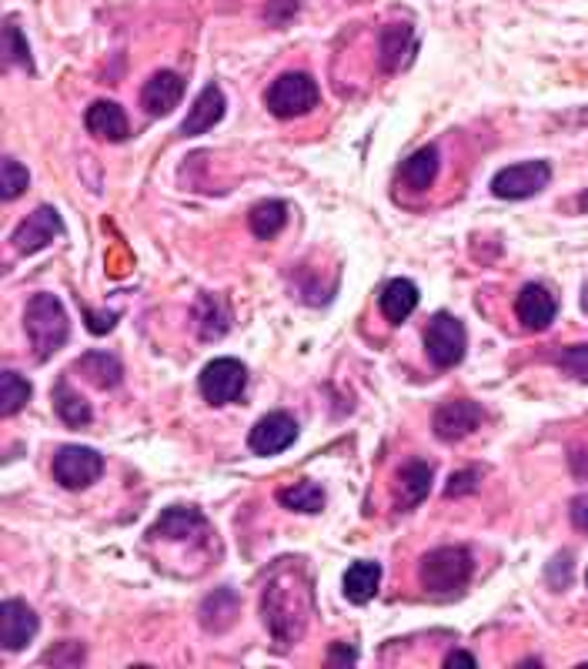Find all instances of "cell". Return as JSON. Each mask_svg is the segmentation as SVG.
I'll use <instances>...</instances> for the list:
<instances>
[{"label":"cell","mask_w":588,"mask_h":669,"mask_svg":"<svg viewBox=\"0 0 588 669\" xmlns=\"http://www.w3.org/2000/svg\"><path fill=\"white\" fill-rule=\"evenodd\" d=\"M84 124L101 141H124L127 137V114L114 101H94L84 114Z\"/></svg>","instance_id":"obj_18"},{"label":"cell","mask_w":588,"mask_h":669,"mask_svg":"<svg viewBox=\"0 0 588 669\" xmlns=\"http://www.w3.org/2000/svg\"><path fill=\"white\" fill-rule=\"evenodd\" d=\"M198 328H202V339L205 342H215L221 334H228L231 328V311H228V301L218 298V295H205L202 298V308H198Z\"/></svg>","instance_id":"obj_26"},{"label":"cell","mask_w":588,"mask_h":669,"mask_svg":"<svg viewBox=\"0 0 588 669\" xmlns=\"http://www.w3.org/2000/svg\"><path fill=\"white\" fill-rule=\"evenodd\" d=\"M412 51H415L412 24H388V28L381 31V41H378L381 71L395 74L399 68H405V64L412 61Z\"/></svg>","instance_id":"obj_17"},{"label":"cell","mask_w":588,"mask_h":669,"mask_svg":"<svg viewBox=\"0 0 588 669\" xmlns=\"http://www.w3.org/2000/svg\"><path fill=\"white\" fill-rule=\"evenodd\" d=\"M568 516H571V526H575L578 533H588V495H575V498H571Z\"/></svg>","instance_id":"obj_36"},{"label":"cell","mask_w":588,"mask_h":669,"mask_svg":"<svg viewBox=\"0 0 588 669\" xmlns=\"http://www.w3.org/2000/svg\"><path fill=\"white\" fill-rule=\"evenodd\" d=\"M202 395L212 402V405H228L235 402L245 385H248V369L238 362V359H215L202 369Z\"/></svg>","instance_id":"obj_7"},{"label":"cell","mask_w":588,"mask_h":669,"mask_svg":"<svg viewBox=\"0 0 588 669\" xmlns=\"http://www.w3.org/2000/svg\"><path fill=\"white\" fill-rule=\"evenodd\" d=\"M221 117H225V91H221L218 84H208L198 97H194L187 117L180 121V134H184V137L205 134V131H212Z\"/></svg>","instance_id":"obj_15"},{"label":"cell","mask_w":588,"mask_h":669,"mask_svg":"<svg viewBox=\"0 0 588 669\" xmlns=\"http://www.w3.org/2000/svg\"><path fill=\"white\" fill-rule=\"evenodd\" d=\"M429 492H432V465L415 459L395 478V506L402 513H409V510L422 506V502L429 498Z\"/></svg>","instance_id":"obj_16"},{"label":"cell","mask_w":588,"mask_h":669,"mask_svg":"<svg viewBox=\"0 0 588 669\" xmlns=\"http://www.w3.org/2000/svg\"><path fill=\"white\" fill-rule=\"evenodd\" d=\"M104 472V459L94 452V449H84V445H64L58 449V459H54V478L64 485V488H87L101 478Z\"/></svg>","instance_id":"obj_8"},{"label":"cell","mask_w":588,"mask_h":669,"mask_svg":"<svg viewBox=\"0 0 588 669\" xmlns=\"http://www.w3.org/2000/svg\"><path fill=\"white\" fill-rule=\"evenodd\" d=\"M478 482H482V472H478V469H462V472H455V475L448 478L445 495H448V498H455V495H468V492L478 488Z\"/></svg>","instance_id":"obj_32"},{"label":"cell","mask_w":588,"mask_h":669,"mask_svg":"<svg viewBox=\"0 0 588 669\" xmlns=\"http://www.w3.org/2000/svg\"><path fill=\"white\" fill-rule=\"evenodd\" d=\"M482 419H485V412H482L478 402H472V399H452V402L439 405V412L432 419V429H435V435L442 442H458V439L472 435L482 425Z\"/></svg>","instance_id":"obj_9"},{"label":"cell","mask_w":588,"mask_h":669,"mask_svg":"<svg viewBox=\"0 0 588 669\" xmlns=\"http://www.w3.org/2000/svg\"><path fill=\"white\" fill-rule=\"evenodd\" d=\"M81 659H84V649H81L78 642H71V646H68V652L51 649V652L44 656V662H58V666H78Z\"/></svg>","instance_id":"obj_37"},{"label":"cell","mask_w":588,"mask_h":669,"mask_svg":"<svg viewBox=\"0 0 588 669\" xmlns=\"http://www.w3.org/2000/svg\"><path fill=\"white\" fill-rule=\"evenodd\" d=\"M54 412L58 419L68 425V429H84L91 422V405L68 385V382H58L54 385Z\"/></svg>","instance_id":"obj_27"},{"label":"cell","mask_w":588,"mask_h":669,"mask_svg":"<svg viewBox=\"0 0 588 669\" xmlns=\"http://www.w3.org/2000/svg\"><path fill=\"white\" fill-rule=\"evenodd\" d=\"M472 553L465 546H442L422 556L419 563V583L429 593H458L472 579Z\"/></svg>","instance_id":"obj_2"},{"label":"cell","mask_w":588,"mask_h":669,"mask_svg":"<svg viewBox=\"0 0 588 669\" xmlns=\"http://www.w3.org/2000/svg\"><path fill=\"white\" fill-rule=\"evenodd\" d=\"M84 318H87V328L94 334H107L114 325H117V315L114 311H94V308H84Z\"/></svg>","instance_id":"obj_35"},{"label":"cell","mask_w":588,"mask_h":669,"mask_svg":"<svg viewBox=\"0 0 588 669\" xmlns=\"http://www.w3.org/2000/svg\"><path fill=\"white\" fill-rule=\"evenodd\" d=\"M28 334H31V346L38 352L41 362H48L71 334V321H68V311L64 305L58 301V295H38L31 305H28Z\"/></svg>","instance_id":"obj_3"},{"label":"cell","mask_w":588,"mask_h":669,"mask_svg":"<svg viewBox=\"0 0 588 669\" xmlns=\"http://www.w3.org/2000/svg\"><path fill=\"white\" fill-rule=\"evenodd\" d=\"M205 529H208V523H205V516L198 510L174 506V510H164V516L157 519L151 536H157V539H190V536H202Z\"/></svg>","instance_id":"obj_19"},{"label":"cell","mask_w":588,"mask_h":669,"mask_svg":"<svg viewBox=\"0 0 588 669\" xmlns=\"http://www.w3.org/2000/svg\"><path fill=\"white\" fill-rule=\"evenodd\" d=\"M238 619V593L235 589H218L202 603V626L208 632H225Z\"/></svg>","instance_id":"obj_21"},{"label":"cell","mask_w":588,"mask_h":669,"mask_svg":"<svg viewBox=\"0 0 588 669\" xmlns=\"http://www.w3.org/2000/svg\"><path fill=\"white\" fill-rule=\"evenodd\" d=\"M288 222V205L285 202H261L251 208L248 215V225L258 238H275Z\"/></svg>","instance_id":"obj_28"},{"label":"cell","mask_w":588,"mask_h":669,"mask_svg":"<svg viewBox=\"0 0 588 669\" xmlns=\"http://www.w3.org/2000/svg\"><path fill=\"white\" fill-rule=\"evenodd\" d=\"M402 178H405V185L415 188V192L432 188L435 178H439V147H422V151H415V154L405 161V167H402Z\"/></svg>","instance_id":"obj_24"},{"label":"cell","mask_w":588,"mask_h":669,"mask_svg":"<svg viewBox=\"0 0 588 669\" xmlns=\"http://www.w3.org/2000/svg\"><path fill=\"white\" fill-rule=\"evenodd\" d=\"M278 502H281L285 510H291V513L314 516V513L324 510V488L318 482H295V485H288V488L278 492Z\"/></svg>","instance_id":"obj_25"},{"label":"cell","mask_w":588,"mask_h":669,"mask_svg":"<svg viewBox=\"0 0 588 669\" xmlns=\"http://www.w3.org/2000/svg\"><path fill=\"white\" fill-rule=\"evenodd\" d=\"M551 178V167L545 161H525V164H512L502 167V172L492 178V192L502 202H525L532 195H538Z\"/></svg>","instance_id":"obj_6"},{"label":"cell","mask_w":588,"mask_h":669,"mask_svg":"<svg viewBox=\"0 0 588 669\" xmlns=\"http://www.w3.org/2000/svg\"><path fill=\"white\" fill-rule=\"evenodd\" d=\"M261 613H265L268 632L281 646H291L295 639L305 636V626H308V589L295 586L291 579H275L265 589Z\"/></svg>","instance_id":"obj_1"},{"label":"cell","mask_w":588,"mask_h":669,"mask_svg":"<svg viewBox=\"0 0 588 669\" xmlns=\"http://www.w3.org/2000/svg\"><path fill=\"white\" fill-rule=\"evenodd\" d=\"M578 208H581V212H588V188L581 192V198H578Z\"/></svg>","instance_id":"obj_40"},{"label":"cell","mask_w":588,"mask_h":669,"mask_svg":"<svg viewBox=\"0 0 588 669\" xmlns=\"http://www.w3.org/2000/svg\"><path fill=\"white\" fill-rule=\"evenodd\" d=\"M28 402H31V382L24 375H18V372L0 375V412L18 415Z\"/></svg>","instance_id":"obj_29"},{"label":"cell","mask_w":588,"mask_h":669,"mask_svg":"<svg viewBox=\"0 0 588 669\" xmlns=\"http://www.w3.org/2000/svg\"><path fill=\"white\" fill-rule=\"evenodd\" d=\"M354 659H358V652H354V649H348V646H334V649H331V656H328V662H331V666L354 662Z\"/></svg>","instance_id":"obj_38"},{"label":"cell","mask_w":588,"mask_h":669,"mask_svg":"<svg viewBox=\"0 0 588 669\" xmlns=\"http://www.w3.org/2000/svg\"><path fill=\"white\" fill-rule=\"evenodd\" d=\"M465 346H468V334H465V325L448 315V311H439L425 331V349H429V359L439 366V369H455L462 359H465Z\"/></svg>","instance_id":"obj_5"},{"label":"cell","mask_w":588,"mask_h":669,"mask_svg":"<svg viewBox=\"0 0 588 669\" xmlns=\"http://www.w3.org/2000/svg\"><path fill=\"white\" fill-rule=\"evenodd\" d=\"M31 185V172L14 161V157H4V167H0V195H4V202H18Z\"/></svg>","instance_id":"obj_30"},{"label":"cell","mask_w":588,"mask_h":669,"mask_svg":"<svg viewBox=\"0 0 588 669\" xmlns=\"http://www.w3.org/2000/svg\"><path fill=\"white\" fill-rule=\"evenodd\" d=\"M378 586H381V566L371 563V559H361V563H354V566L344 573V596H348L354 606L371 603L374 593H378Z\"/></svg>","instance_id":"obj_22"},{"label":"cell","mask_w":588,"mask_h":669,"mask_svg":"<svg viewBox=\"0 0 588 669\" xmlns=\"http://www.w3.org/2000/svg\"><path fill=\"white\" fill-rule=\"evenodd\" d=\"M419 308V285L409 278H395L381 288V315L391 325H402Z\"/></svg>","instance_id":"obj_20"},{"label":"cell","mask_w":588,"mask_h":669,"mask_svg":"<svg viewBox=\"0 0 588 669\" xmlns=\"http://www.w3.org/2000/svg\"><path fill=\"white\" fill-rule=\"evenodd\" d=\"M265 104H268V111H271L275 117H281V121L298 117V114H308V111L318 104V84H314V78L305 74V71H288V74H281V78L268 88Z\"/></svg>","instance_id":"obj_4"},{"label":"cell","mask_w":588,"mask_h":669,"mask_svg":"<svg viewBox=\"0 0 588 669\" xmlns=\"http://www.w3.org/2000/svg\"><path fill=\"white\" fill-rule=\"evenodd\" d=\"M571 375H588V346H571V349H565L561 352V359H558Z\"/></svg>","instance_id":"obj_33"},{"label":"cell","mask_w":588,"mask_h":669,"mask_svg":"<svg viewBox=\"0 0 588 669\" xmlns=\"http://www.w3.org/2000/svg\"><path fill=\"white\" fill-rule=\"evenodd\" d=\"M4 54H8V64H18V68H24V71H34L31 44L24 41V34H21V28H18L14 21L4 28Z\"/></svg>","instance_id":"obj_31"},{"label":"cell","mask_w":588,"mask_h":669,"mask_svg":"<svg viewBox=\"0 0 588 669\" xmlns=\"http://www.w3.org/2000/svg\"><path fill=\"white\" fill-rule=\"evenodd\" d=\"M61 231H64L61 215H58L51 205H41L31 218H24V222L18 225V231H14L11 241H14V248H18L21 255H34V251L48 248Z\"/></svg>","instance_id":"obj_11"},{"label":"cell","mask_w":588,"mask_h":669,"mask_svg":"<svg viewBox=\"0 0 588 669\" xmlns=\"http://www.w3.org/2000/svg\"><path fill=\"white\" fill-rule=\"evenodd\" d=\"M515 315H518V321H522V328H528V331H545L551 321H555V315H558V301H555V295L545 288V285H525L522 291H518V298H515Z\"/></svg>","instance_id":"obj_12"},{"label":"cell","mask_w":588,"mask_h":669,"mask_svg":"<svg viewBox=\"0 0 588 669\" xmlns=\"http://www.w3.org/2000/svg\"><path fill=\"white\" fill-rule=\"evenodd\" d=\"M445 666H478V662H475L472 652H458V649H455V652L445 656Z\"/></svg>","instance_id":"obj_39"},{"label":"cell","mask_w":588,"mask_h":669,"mask_svg":"<svg viewBox=\"0 0 588 669\" xmlns=\"http://www.w3.org/2000/svg\"><path fill=\"white\" fill-rule=\"evenodd\" d=\"M295 439H298V422L288 412H271L251 429L248 445L255 455H278V452L291 449Z\"/></svg>","instance_id":"obj_10"},{"label":"cell","mask_w":588,"mask_h":669,"mask_svg":"<svg viewBox=\"0 0 588 669\" xmlns=\"http://www.w3.org/2000/svg\"><path fill=\"white\" fill-rule=\"evenodd\" d=\"M38 616L24 599H8L0 609V636H4V649L21 652L38 636Z\"/></svg>","instance_id":"obj_13"},{"label":"cell","mask_w":588,"mask_h":669,"mask_svg":"<svg viewBox=\"0 0 588 669\" xmlns=\"http://www.w3.org/2000/svg\"><path fill=\"white\" fill-rule=\"evenodd\" d=\"M78 369H81V372L91 379V385H97V389H117V385H121V375H124L121 362H117L111 352H87V356L78 359Z\"/></svg>","instance_id":"obj_23"},{"label":"cell","mask_w":588,"mask_h":669,"mask_svg":"<svg viewBox=\"0 0 588 669\" xmlns=\"http://www.w3.org/2000/svg\"><path fill=\"white\" fill-rule=\"evenodd\" d=\"M295 11H298V0H271L268 11H265V18H268L275 28H285Z\"/></svg>","instance_id":"obj_34"},{"label":"cell","mask_w":588,"mask_h":669,"mask_svg":"<svg viewBox=\"0 0 588 669\" xmlns=\"http://www.w3.org/2000/svg\"><path fill=\"white\" fill-rule=\"evenodd\" d=\"M180 97H184V81H180V74H174V71H157V74H151V78L144 81V88H141V104H144V111L154 114V117L171 114V111L180 104Z\"/></svg>","instance_id":"obj_14"}]
</instances>
